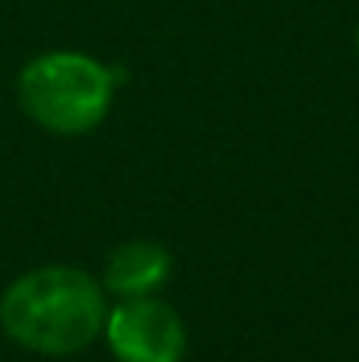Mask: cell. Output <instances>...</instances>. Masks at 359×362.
<instances>
[{"label":"cell","mask_w":359,"mask_h":362,"mask_svg":"<svg viewBox=\"0 0 359 362\" xmlns=\"http://www.w3.org/2000/svg\"><path fill=\"white\" fill-rule=\"evenodd\" d=\"M106 288L81 267L46 264L18 274L0 296L4 334L35 356L67 359L103 338Z\"/></svg>","instance_id":"obj_1"},{"label":"cell","mask_w":359,"mask_h":362,"mask_svg":"<svg viewBox=\"0 0 359 362\" xmlns=\"http://www.w3.org/2000/svg\"><path fill=\"white\" fill-rule=\"evenodd\" d=\"M117 74L89 53H42L18 74V106L35 127L57 137L92 134L110 117Z\"/></svg>","instance_id":"obj_2"},{"label":"cell","mask_w":359,"mask_h":362,"mask_svg":"<svg viewBox=\"0 0 359 362\" xmlns=\"http://www.w3.org/2000/svg\"><path fill=\"white\" fill-rule=\"evenodd\" d=\"M103 338L117 362H183L187 324L159 296L117 299L106 310Z\"/></svg>","instance_id":"obj_3"},{"label":"cell","mask_w":359,"mask_h":362,"mask_svg":"<svg viewBox=\"0 0 359 362\" xmlns=\"http://www.w3.org/2000/svg\"><path fill=\"white\" fill-rule=\"evenodd\" d=\"M173 278V253L155 240H130L106 257L103 288L117 299L159 296V288Z\"/></svg>","instance_id":"obj_4"}]
</instances>
